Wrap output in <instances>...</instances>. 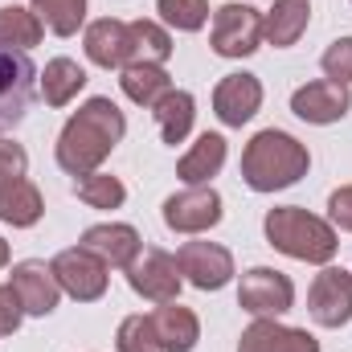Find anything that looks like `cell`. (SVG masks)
Returning a JSON list of instances; mask_svg holds the SVG:
<instances>
[{"label": "cell", "instance_id": "6da1fadb", "mask_svg": "<svg viewBox=\"0 0 352 352\" xmlns=\"http://www.w3.org/2000/svg\"><path fill=\"white\" fill-rule=\"evenodd\" d=\"M127 119L111 98H87L62 127L58 135V164L74 176L98 173V164L115 152V144L123 140Z\"/></svg>", "mask_w": 352, "mask_h": 352}, {"label": "cell", "instance_id": "7a4b0ae2", "mask_svg": "<svg viewBox=\"0 0 352 352\" xmlns=\"http://www.w3.org/2000/svg\"><path fill=\"white\" fill-rule=\"evenodd\" d=\"M307 168H311L307 148H303L295 135L278 131V127L258 131V135L246 144V152H242V180H246L254 192L291 188V184H299V180L307 176Z\"/></svg>", "mask_w": 352, "mask_h": 352}, {"label": "cell", "instance_id": "3957f363", "mask_svg": "<svg viewBox=\"0 0 352 352\" xmlns=\"http://www.w3.org/2000/svg\"><path fill=\"white\" fill-rule=\"evenodd\" d=\"M263 230H266V242H270L278 254L295 258V263L328 266L336 258V250H340L336 226L324 221V217H316V213H307V209H299V205H278V209H270L266 221H263Z\"/></svg>", "mask_w": 352, "mask_h": 352}, {"label": "cell", "instance_id": "277c9868", "mask_svg": "<svg viewBox=\"0 0 352 352\" xmlns=\"http://www.w3.org/2000/svg\"><path fill=\"white\" fill-rule=\"evenodd\" d=\"M209 45L217 58H250L258 45H263V12L250 8V4H221L213 12V33H209Z\"/></svg>", "mask_w": 352, "mask_h": 352}, {"label": "cell", "instance_id": "5b68a950", "mask_svg": "<svg viewBox=\"0 0 352 352\" xmlns=\"http://www.w3.org/2000/svg\"><path fill=\"white\" fill-rule=\"evenodd\" d=\"M238 307L250 311L254 320H274V316L295 307V283L283 270H274V266H254V270L242 274Z\"/></svg>", "mask_w": 352, "mask_h": 352}, {"label": "cell", "instance_id": "8992f818", "mask_svg": "<svg viewBox=\"0 0 352 352\" xmlns=\"http://www.w3.org/2000/svg\"><path fill=\"white\" fill-rule=\"evenodd\" d=\"M33 87H37V70L29 62V54L21 50H0V140L4 131H12L29 102H33Z\"/></svg>", "mask_w": 352, "mask_h": 352}, {"label": "cell", "instance_id": "52a82bcc", "mask_svg": "<svg viewBox=\"0 0 352 352\" xmlns=\"http://www.w3.org/2000/svg\"><path fill=\"white\" fill-rule=\"evenodd\" d=\"M127 287L148 303H173L180 295V266L168 250L144 246L127 266Z\"/></svg>", "mask_w": 352, "mask_h": 352}, {"label": "cell", "instance_id": "ba28073f", "mask_svg": "<svg viewBox=\"0 0 352 352\" xmlns=\"http://www.w3.org/2000/svg\"><path fill=\"white\" fill-rule=\"evenodd\" d=\"M50 266H54L58 287H62L70 299H78V303H94V299L107 295V270H111V266L102 263L98 254H90L87 246H70V250H62Z\"/></svg>", "mask_w": 352, "mask_h": 352}, {"label": "cell", "instance_id": "9c48e42d", "mask_svg": "<svg viewBox=\"0 0 352 352\" xmlns=\"http://www.w3.org/2000/svg\"><path fill=\"white\" fill-rule=\"evenodd\" d=\"M221 221V192L213 184H188L164 201V226L173 234H205Z\"/></svg>", "mask_w": 352, "mask_h": 352}, {"label": "cell", "instance_id": "30bf717a", "mask_svg": "<svg viewBox=\"0 0 352 352\" xmlns=\"http://www.w3.org/2000/svg\"><path fill=\"white\" fill-rule=\"evenodd\" d=\"M307 311L320 328H344L352 320V270L324 266L307 291Z\"/></svg>", "mask_w": 352, "mask_h": 352}, {"label": "cell", "instance_id": "8fae6325", "mask_svg": "<svg viewBox=\"0 0 352 352\" xmlns=\"http://www.w3.org/2000/svg\"><path fill=\"white\" fill-rule=\"evenodd\" d=\"M176 266L197 291H221L234 278V254L217 242H184L176 250Z\"/></svg>", "mask_w": 352, "mask_h": 352}, {"label": "cell", "instance_id": "7c38bea8", "mask_svg": "<svg viewBox=\"0 0 352 352\" xmlns=\"http://www.w3.org/2000/svg\"><path fill=\"white\" fill-rule=\"evenodd\" d=\"M291 111L303 119V123H316V127H328V123H340L352 111V94L344 82H332V78H320V82H307L291 94Z\"/></svg>", "mask_w": 352, "mask_h": 352}, {"label": "cell", "instance_id": "4fadbf2b", "mask_svg": "<svg viewBox=\"0 0 352 352\" xmlns=\"http://www.w3.org/2000/svg\"><path fill=\"white\" fill-rule=\"evenodd\" d=\"M8 287L16 291L25 316H50V311L58 307V299H62V287H58V278H54V266L37 263V258L12 266Z\"/></svg>", "mask_w": 352, "mask_h": 352}, {"label": "cell", "instance_id": "5bb4252c", "mask_svg": "<svg viewBox=\"0 0 352 352\" xmlns=\"http://www.w3.org/2000/svg\"><path fill=\"white\" fill-rule=\"evenodd\" d=\"M263 107V82L254 74H226L213 90V115L226 127H242Z\"/></svg>", "mask_w": 352, "mask_h": 352}, {"label": "cell", "instance_id": "9a60e30c", "mask_svg": "<svg viewBox=\"0 0 352 352\" xmlns=\"http://www.w3.org/2000/svg\"><path fill=\"white\" fill-rule=\"evenodd\" d=\"M82 45H87V58L94 66H102V70L131 66V33H127V21H115V16L90 21Z\"/></svg>", "mask_w": 352, "mask_h": 352}, {"label": "cell", "instance_id": "2e32d148", "mask_svg": "<svg viewBox=\"0 0 352 352\" xmlns=\"http://www.w3.org/2000/svg\"><path fill=\"white\" fill-rule=\"evenodd\" d=\"M78 246H87L90 254H98L107 266H115V270H127L131 258L144 250V242H140V230L135 226H123V221H107V226H90L87 234H82V242Z\"/></svg>", "mask_w": 352, "mask_h": 352}, {"label": "cell", "instance_id": "e0dca14e", "mask_svg": "<svg viewBox=\"0 0 352 352\" xmlns=\"http://www.w3.org/2000/svg\"><path fill=\"white\" fill-rule=\"evenodd\" d=\"M238 352H320V340L307 328H287V324H274V320H254L242 332Z\"/></svg>", "mask_w": 352, "mask_h": 352}, {"label": "cell", "instance_id": "ac0fdd59", "mask_svg": "<svg viewBox=\"0 0 352 352\" xmlns=\"http://www.w3.org/2000/svg\"><path fill=\"white\" fill-rule=\"evenodd\" d=\"M152 328H156V340H160V349L164 352H192L197 349V340H201V320H197V311H188V307H180V303H160L152 316Z\"/></svg>", "mask_w": 352, "mask_h": 352}, {"label": "cell", "instance_id": "d6986e66", "mask_svg": "<svg viewBox=\"0 0 352 352\" xmlns=\"http://www.w3.org/2000/svg\"><path fill=\"white\" fill-rule=\"evenodd\" d=\"M41 213H45V201H41V192L29 176H16V180L0 184V221H8L12 230H29V226L41 221Z\"/></svg>", "mask_w": 352, "mask_h": 352}, {"label": "cell", "instance_id": "ffe728a7", "mask_svg": "<svg viewBox=\"0 0 352 352\" xmlns=\"http://www.w3.org/2000/svg\"><path fill=\"white\" fill-rule=\"evenodd\" d=\"M307 21H311V0H274V8L263 16V41L287 50L307 33Z\"/></svg>", "mask_w": 352, "mask_h": 352}, {"label": "cell", "instance_id": "44dd1931", "mask_svg": "<svg viewBox=\"0 0 352 352\" xmlns=\"http://www.w3.org/2000/svg\"><path fill=\"white\" fill-rule=\"evenodd\" d=\"M221 164H226V140H221L217 131H205V135L180 156L176 176H180L184 184H209L213 176L221 173Z\"/></svg>", "mask_w": 352, "mask_h": 352}, {"label": "cell", "instance_id": "7402d4cb", "mask_svg": "<svg viewBox=\"0 0 352 352\" xmlns=\"http://www.w3.org/2000/svg\"><path fill=\"white\" fill-rule=\"evenodd\" d=\"M119 87L123 94L135 102V107H156L168 90H173V78H168V70L164 66H152V62H131V66H123V78H119Z\"/></svg>", "mask_w": 352, "mask_h": 352}, {"label": "cell", "instance_id": "603a6c76", "mask_svg": "<svg viewBox=\"0 0 352 352\" xmlns=\"http://www.w3.org/2000/svg\"><path fill=\"white\" fill-rule=\"evenodd\" d=\"M152 115H156V123H160V135H164V144H184V135L192 131V119H197V98L188 94V90H168L156 107H152Z\"/></svg>", "mask_w": 352, "mask_h": 352}, {"label": "cell", "instance_id": "cb8c5ba5", "mask_svg": "<svg viewBox=\"0 0 352 352\" xmlns=\"http://www.w3.org/2000/svg\"><path fill=\"white\" fill-rule=\"evenodd\" d=\"M37 82H41V98L50 107H66L78 90L87 87V70L74 58H54V62H45V70H41Z\"/></svg>", "mask_w": 352, "mask_h": 352}, {"label": "cell", "instance_id": "d4e9b609", "mask_svg": "<svg viewBox=\"0 0 352 352\" xmlns=\"http://www.w3.org/2000/svg\"><path fill=\"white\" fill-rule=\"evenodd\" d=\"M41 33H45V25H41L37 12H29V8H21V4H4V8H0V50H21V54H29V50L41 41Z\"/></svg>", "mask_w": 352, "mask_h": 352}, {"label": "cell", "instance_id": "484cf974", "mask_svg": "<svg viewBox=\"0 0 352 352\" xmlns=\"http://www.w3.org/2000/svg\"><path fill=\"white\" fill-rule=\"evenodd\" d=\"M127 33H131V62L164 66L173 58V37L156 21H127Z\"/></svg>", "mask_w": 352, "mask_h": 352}, {"label": "cell", "instance_id": "4316f807", "mask_svg": "<svg viewBox=\"0 0 352 352\" xmlns=\"http://www.w3.org/2000/svg\"><path fill=\"white\" fill-rule=\"evenodd\" d=\"M33 12L41 16V25L58 37H74L78 25L87 21V0H33Z\"/></svg>", "mask_w": 352, "mask_h": 352}, {"label": "cell", "instance_id": "83f0119b", "mask_svg": "<svg viewBox=\"0 0 352 352\" xmlns=\"http://www.w3.org/2000/svg\"><path fill=\"white\" fill-rule=\"evenodd\" d=\"M74 192H78V201H87L90 209H119V205L127 201L123 180H119V176H111V173L78 176V180H74Z\"/></svg>", "mask_w": 352, "mask_h": 352}, {"label": "cell", "instance_id": "f1b7e54d", "mask_svg": "<svg viewBox=\"0 0 352 352\" xmlns=\"http://www.w3.org/2000/svg\"><path fill=\"white\" fill-rule=\"evenodd\" d=\"M156 12L164 16V25H173L180 33H197L209 21V0H160Z\"/></svg>", "mask_w": 352, "mask_h": 352}, {"label": "cell", "instance_id": "f546056e", "mask_svg": "<svg viewBox=\"0 0 352 352\" xmlns=\"http://www.w3.org/2000/svg\"><path fill=\"white\" fill-rule=\"evenodd\" d=\"M115 349L119 352H164L148 316H127L119 324V332H115Z\"/></svg>", "mask_w": 352, "mask_h": 352}, {"label": "cell", "instance_id": "4dcf8cb0", "mask_svg": "<svg viewBox=\"0 0 352 352\" xmlns=\"http://www.w3.org/2000/svg\"><path fill=\"white\" fill-rule=\"evenodd\" d=\"M320 66H324V74H328L332 82H344V87H352V37L332 41V45L324 50Z\"/></svg>", "mask_w": 352, "mask_h": 352}, {"label": "cell", "instance_id": "1f68e13d", "mask_svg": "<svg viewBox=\"0 0 352 352\" xmlns=\"http://www.w3.org/2000/svg\"><path fill=\"white\" fill-rule=\"evenodd\" d=\"M25 168H29L25 148H21V144H12V140H0V184H4V180L25 176Z\"/></svg>", "mask_w": 352, "mask_h": 352}, {"label": "cell", "instance_id": "d6a6232c", "mask_svg": "<svg viewBox=\"0 0 352 352\" xmlns=\"http://www.w3.org/2000/svg\"><path fill=\"white\" fill-rule=\"evenodd\" d=\"M21 316H25V307H21V299H16V291L4 283V287H0V336H12V332L21 328Z\"/></svg>", "mask_w": 352, "mask_h": 352}, {"label": "cell", "instance_id": "836d02e7", "mask_svg": "<svg viewBox=\"0 0 352 352\" xmlns=\"http://www.w3.org/2000/svg\"><path fill=\"white\" fill-rule=\"evenodd\" d=\"M328 217H332L336 230H349L352 234V184L336 188V192L328 197Z\"/></svg>", "mask_w": 352, "mask_h": 352}, {"label": "cell", "instance_id": "e575fe53", "mask_svg": "<svg viewBox=\"0 0 352 352\" xmlns=\"http://www.w3.org/2000/svg\"><path fill=\"white\" fill-rule=\"evenodd\" d=\"M0 266H8V242L0 238Z\"/></svg>", "mask_w": 352, "mask_h": 352}]
</instances>
